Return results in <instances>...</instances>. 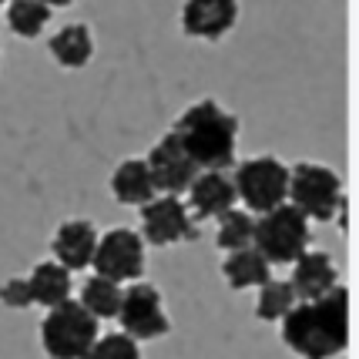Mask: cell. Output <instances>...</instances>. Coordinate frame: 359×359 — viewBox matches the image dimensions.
Masks as SVG:
<instances>
[{
    "label": "cell",
    "mask_w": 359,
    "mask_h": 359,
    "mask_svg": "<svg viewBox=\"0 0 359 359\" xmlns=\"http://www.w3.org/2000/svg\"><path fill=\"white\" fill-rule=\"evenodd\" d=\"M282 339L302 359H332L349 346V292L336 285L332 292L296 302L282 319Z\"/></svg>",
    "instance_id": "obj_1"
},
{
    "label": "cell",
    "mask_w": 359,
    "mask_h": 359,
    "mask_svg": "<svg viewBox=\"0 0 359 359\" xmlns=\"http://www.w3.org/2000/svg\"><path fill=\"white\" fill-rule=\"evenodd\" d=\"M185 155L198 172H225L235 161V144H238V118L225 111L219 101L205 97L175 121L172 128Z\"/></svg>",
    "instance_id": "obj_2"
},
{
    "label": "cell",
    "mask_w": 359,
    "mask_h": 359,
    "mask_svg": "<svg viewBox=\"0 0 359 359\" xmlns=\"http://www.w3.org/2000/svg\"><path fill=\"white\" fill-rule=\"evenodd\" d=\"M285 202L296 208L302 219L309 222H329L336 219L343 198V182L339 175L326 168V165H316V161H299L289 168V191H285Z\"/></svg>",
    "instance_id": "obj_3"
},
{
    "label": "cell",
    "mask_w": 359,
    "mask_h": 359,
    "mask_svg": "<svg viewBox=\"0 0 359 359\" xmlns=\"http://www.w3.org/2000/svg\"><path fill=\"white\" fill-rule=\"evenodd\" d=\"M252 249L259 252L269 266H292L302 252H309V222L302 219L292 205H279V208L255 219Z\"/></svg>",
    "instance_id": "obj_4"
},
{
    "label": "cell",
    "mask_w": 359,
    "mask_h": 359,
    "mask_svg": "<svg viewBox=\"0 0 359 359\" xmlns=\"http://www.w3.org/2000/svg\"><path fill=\"white\" fill-rule=\"evenodd\" d=\"M97 336H101L97 319L81 309L78 299L47 309V319L41 323V346L50 359H84L88 349L97 343Z\"/></svg>",
    "instance_id": "obj_5"
},
{
    "label": "cell",
    "mask_w": 359,
    "mask_h": 359,
    "mask_svg": "<svg viewBox=\"0 0 359 359\" xmlns=\"http://www.w3.org/2000/svg\"><path fill=\"white\" fill-rule=\"evenodd\" d=\"M235 198H242V205L249 212H272L285 205V191H289V168L282 165L279 158L259 155L242 161L232 175Z\"/></svg>",
    "instance_id": "obj_6"
},
{
    "label": "cell",
    "mask_w": 359,
    "mask_h": 359,
    "mask_svg": "<svg viewBox=\"0 0 359 359\" xmlns=\"http://www.w3.org/2000/svg\"><path fill=\"white\" fill-rule=\"evenodd\" d=\"M121 332L135 343H151L172 332V319L165 316L161 292L148 282H135L131 289L121 292V309H118Z\"/></svg>",
    "instance_id": "obj_7"
},
{
    "label": "cell",
    "mask_w": 359,
    "mask_h": 359,
    "mask_svg": "<svg viewBox=\"0 0 359 359\" xmlns=\"http://www.w3.org/2000/svg\"><path fill=\"white\" fill-rule=\"evenodd\" d=\"M94 276L114 282H135L144 272V242L138 232L131 229H111L108 235L97 238V249H94Z\"/></svg>",
    "instance_id": "obj_8"
},
{
    "label": "cell",
    "mask_w": 359,
    "mask_h": 359,
    "mask_svg": "<svg viewBox=\"0 0 359 359\" xmlns=\"http://www.w3.org/2000/svg\"><path fill=\"white\" fill-rule=\"evenodd\" d=\"M141 242L148 245H172V242H185L195 235V225H191V215L182 198H172V195H155L148 205H141Z\"/></svg>",
    "instance_id": "obj_9"
},
{
    "label": "cell",
    "mask_w": 359,
    "mask_h": 359,
    "mask_svg": "<svg viewBox=\"0 0 359 359\" xmlns=\"http://www.w3.org/2000/svg\"><path fill=\"white\" fill-rule=\"evenodd\" d=\"M144 165H148V175H151L155 191L172 195V198H178L182 191H188V185H191L195 175H198V168H195L191 158L185 155V148H182V141H178L175 131H168L161 141H155V148L148 151Z\"/></svg>",
    "instance_id": "obj_10"
},
{
    "label": "cell",
    "mask_w": 359,
    "mask_h": 359,
    "mask_svg": "<svg viewBox=\"0 0 359 359\" xmlns=\"http://www.w3.org/2000/svg\"><path fill=\"white\" fill-rule=\"evenodd\" d=\"M238 4L235 0H188L182 7V31L188 37L219 41L235 27Z\"/></svg>",
    "instance_id": "obj_11"
},
{
    "label": "cell",
    "mask_w": 359,
    "mask_h": 359,
    "mask_svg": "<svg viewBox=\"0 0 359 359\" xmlns=\"http://www.w3.org/2000/svg\"><path fill=\"white\" fill-rule=\"evenodd\" d=\"M188 215L195 219H222L235 208V188L225 172H198L188 185Z\"/></svg>",
    "instance_id": "obj_12"
},
{
    "label": "cell",
    "mask_w": 359,
    "mask_h": 359,
    "mask_svg": "<svg viewBox=\"0 0 359 359\" xmlns=\"http://www.w3.org/2000/svg\"><path fill=\"white\" fill-rule=\"evenodd\" d=\"M94 249H97V232H94L91 222H84V219L64 222L61 229L54 232V238H50L54 262L61 269H67V272L91 266Z\"/></svg>",
    "instance_id": "obj_13"
},
{
    "label": "cell",
    "mask_w": 359,
    "mask_h": 359,
    "mask_svg": "<svg viewBox=\"0 0 359 359\" xmlns=\"http://www.w3.org/2000/svg\"><path fill=\"white\" fill-rule=\"evenodd\" d=\"M289 289L296 302H313V299L326 296L336 289V266H332V255L329 252H302L296 262H292V279Z\"/></svg>",
    "instance_id": "obj_14"
},
{
    "label": "cell",
    "mask_w": 359,
    "mask_h": 359,
    "mask_svg": "<svg viewBox=\"0 0 359 359\" xmlns=\"http://www.w3.org/2000/svg\"><path fill=\"white\" fill-rule=\"evenodd\" d=\"M111 195L121 205H138V208L155 198V185H151L144 158H128V161H121L114 168V175H111Z\"/></svg>",
    "instance_id": "obj_15"
},
{
    "label": "cell",
    "mask_w": 359,
    "mask_h": 359,
    "mask_svg": "<svg viewBox=\"0 0 359 359\" xmlns=\"http://www.w3.org/2000/svg\"><path fill=\"white\" fill-rule=\"evenodd\" d=\"M47 50L61 67L81 71L94 57V37L88 31V24H67L47 41Z\"/></svg>",
    "instance_id": "obj_16"
},
{
    "label": "cell",
    "mask_w": 359,
    "mask_h": 359,
    "mask_svg": "<svg viewBox=\"0 0 359 359\" xmlns=\"http://www.w3.org/2000/svg\"><path fill=\"white\" fill-rule=\"evenodd\" d=\"M27 285H31L34 306H44V309H54L71 299V272L61 269L57 262L34 266V272L27 276Z\"/></svg>",
    "instance_id": "obj_17"
},
{
    "label": "cell",
    "mask_w": 359,
    "mask_h": 359,
    "mask_svg": "<svg viewBox=\"0 0 359 359\" xmlns=\"http://www.w3.org/2000/svg\"><path fill=\"white\" fill-rule=\"evenodd\" d=\"M222 276H225V282L232 289H262L272 279V266L249 245V249H242V252H232L222 262Z\"/></svg>",
    "instance_id": "obj_18"
},
{
    "label": "cell",
    "mask_w": 359,
    "mask_h": 359,
    "mask_svg": "<svg viewBox=\"0 0 359 359\" xmlns=\"http://www.w3.org/2000/svg\"><path fill=\"white\" fill-rule=\"evenodd\" d=\"M78 302H81V309L88 316H94L97 323L111 319V316H118V309H121V285L101 279V276H91V279L81 285Z\"/></svg>",
    "instance_id": "obj_19"
},
{
    "label": "cell",
    "mask_w": 359,
    "mask_h": 359,
    "mask_svg": "<svg viewBox=\"0 0 359 359\" xmlns=\"http://www.w3.org/2000/svg\"><path fill=\"white\" fill-rule=\"evenodd\" d=\"M4 11H7L11 31H14L17 37H24V41L41 37V31L47 27V20L54 14V7H50V4H41V0H14V4H7Z\"/></svg>",
    "instance_id": "obj_20"
},
{
    "label": "cell",
    "mask_w": 359,
    "mask_h": 359,
    "mask_svg": "<svg viewBox=\"0 0 359 359\" xmlns=\"http://www.w3.org/2000/svg\"><path fill=\"white\" fill-rule=\"evenodd\" d=\"M296 309V296L289 289V282L282 279H269L262 289H259V299H255V316L262 323H279Z\"/></svg>",
    "instance_id": "obj_21"
},
{
    "label": "cell",
    "mask_w": 359,
    "mask_h": 359,
    "mask_svg": "<svg viewBox=\"0 0 359 359\" xmlns=\"http://www.w3.org/2000/svg\"><path fill=\"white\" fill-rule=\"evenodd\" d=\"M252 229H255V219H252L249 212H225L219 219V249L222 252H242L252 245Z\"/></svg>",
    "instance_id": "obj_22"
},
{
    "label": "cell",
    "mask_w": 359,
    "mask_h": 359,
    "mask_svg": "<svg viewBox=\"0 0 359 359\" xmlns=\"http://www.w3.org/2000/svg\"><path fill=\"white\" fill-rule=\"evenodd\" d=\"M84 359H141V346L128 339L125 332H108V336H97V343L88 349Z\"/></svg>",
    "instance_id": "obj_23"
},
{
    "label": "cell",
    "mask_w": 359,
    "mask_h": 359,
    "mask_svg": "<svg viewBox=\"0 0 359 359\" xmlns=\"http://www.w3.org/2000/svg\"><path fill=\"white\" fill-rule=\"evenodd\" d=\"M0 302L7 306V309H31L34 299H31V285H27V279H7L4 285H0Z\"/></svg>",
    "instance_id": "obj_24"
}]
</instances>
